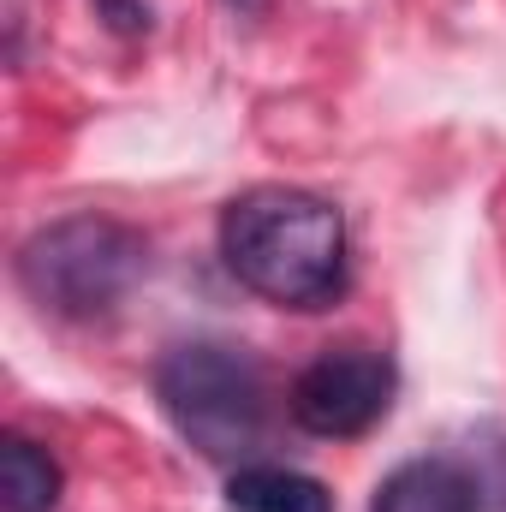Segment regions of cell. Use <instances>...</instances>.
<instances>
[{"label":"cell","mask_w":506,"mask_h":512,"mask_svg":"<svg viewBox=\"0 0 506 512\" xmlns=\"http://www.w3.org/2000/svg\"><path fill=\"white\" fill-rule=\"evenodd\" d=\"M227 274L274 310H328L346 292V215L298 185H256L221 209Z\"/></svg>","instance_id":"6da1fadb"},{"label":"cell","mask_w":506,"mask_h":512,"mask_svg":"<svg viewBox=\"0 0 506 512\" xmlns=\"http://www.w3.org/2000/svg\"><path fill=\"white\" fill-rule=\"evenodd\" d=\"M12 274L36 310L60 322H96L114 316L149 274V239L114 215H66L18 245Z\"/></svg>","instance_id":"7a4b0ae2"},{"label":"cell","mask_w":506,"mask_h":512,"mask_svg":"<svg viewBox=\"0 0 506 512\" xmlns=\"http://www.w3.org/2000/svg\"><path fill=\"white\" fill-rule=\"evenodd\" d=\"M155 399L167 423L203 459H245L268 435V376L245 346L227 340H179L155 364Z\"/></svg>","instance_id":"3957f363"},{"label":"cell","mask_w":506,"mask_h":512,"mask_svg":"<svg viewBox=\"0 0 506 512\" xmlns=\"http://www.w3.org/2000/svg\"><path fill=\"white\" fill-rule=\"evenodd\" d=\"M393 387H399V376H393V358L381 346H328L316 364L298 370V382L286 393V411L304 435L352 441L387 417Z\"/></svg>","instance_id":"277c9868"},{"label":"cell","mask_w":506,"mask_h":512,"mask_svg":"<svg viewBox=\"0 0 506 512\" xmlns=\"http://www.w3.org/2000/svg\"><path fill=\"white\" fill-rule=\"evenodd\" d=\"M370 512H483V477L447 453L405 459L376 483Z\"/></svg>","instance_id":"5b68a950"},{"label":"cell","mask_w":506,"mask_h":512,"mask_svg":"<svg viewBox=\"0 0 506 512\" xmlns=\"http://www.w3.org/2000/svg\"><path fill=\"white\" fill-rule=\"evenodd\" d=\"M227 501L233 512H334V495L286 465H239L227 477Z\"/></svg>","instance_id":"8992f818"},{"label":"cell","mask_w":506,"mask_h":512,"mask_svg":"<svg viewBox=\"0 0 506 512\" xmlns=\"http://www.w3.org/2000/svg\"><path fill=\"white\" fill-rule=\"evenodd\" d=\"M60 465L48 447H36L30 435H6L0 441V507L6 512H54L60 507Z\"/></svg>","instance_id":"52a82bcc"},{"label":"cell","mask_w":506,"mask_h":512,"mask_svg":"<svg viewBox=\"0 0 506 512\" xmlns=\"http://www.w3.org/2000/svg\"><path fill=\"white\" fill-rule=\"evenodd\" d=\"M96 12H102L108 30H120V36H143V30H149V6H143V0H96Z\"/></svg>","instance_id":"ba28073f"},{"label":"cell","mask_w":506,"mask_h":512,"mask_svg":"<svg viewBox=\"0 0 506 512\" xmlns=\"http://www.w3.org/2000/svg\"><path fill=\"white\" fill-rule=\"evenodd\" d=\"M495 489H501V495H506V441H501V447H495Z\"/></svg>","instance_id":"9c48e42d"},{"label":"cell","mask_w":506,"mask_h":512,"mask_svg":"<svg viewBox=\"0 0 506 512\" xmlns=\"http://www.w3.org/2000/svg\"><path fill=\"white\" fill-rule=\"evenodd\" d=\"M233 6H251V0H233Z\"/></svg>","instance_id":"30bf717a"}]
</instances>
